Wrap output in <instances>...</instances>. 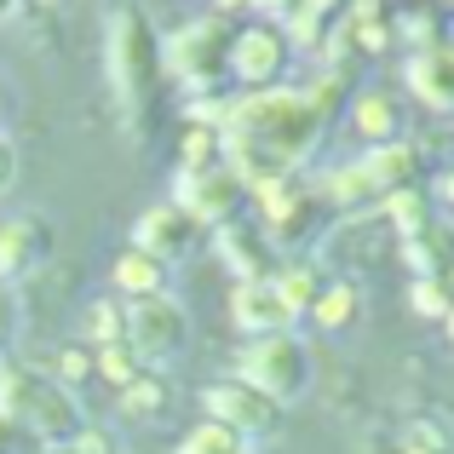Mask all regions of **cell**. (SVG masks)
<instances>
[{"mask_svg": "<svg viewBox=\"0 0 454 454\" xmlns=\"http://www.w3.org/2000/svg\"><path fill=\"white\" fill-rule=\"evenodd\" d=\"M0 414H6L18 432L41 437L46 449L69 443V437L81 432V403L75 391H64L52 374H41V368H23V363H6L0 368Z\"/></svg>", "mask_w": 454, "mask_h": 454, "instance_id": "cell-1", "label": "cell"}, {"mask_svg": "<svg viewBox=\"0 0 454 454\" xmlns=\"http://www.w3.org/2000/svg\"><path fill=\"white\" fill-rule=\"evenodd\" d=\"M236 380H247L254 391H265L277 409H288V403H300L310 391V351L300 333H259V340L242 345V356H236Z\"/></svg>", "mask_w": 454, "mask_h": 454, "instance_id": "cell-2", "label": "cell"}, {"mask_svg": "<svg viewBox=\"0 0 454 454\" xmlns=\"http://www.w3.org/2000/svg\"><path fill=\"white\" fill-rule=\"evenodd\" d=\"M110 81L127 110H145L161 75V35L150 29L145 12H115L110 18Z\"/></svg>", "mask_w": 454, "mask_h": 454, "instance_id": "cell-3", "label": "cell"}, {"mask_svg": "<svg viewBox=\"0 0 454 454\" xmlns=\"http://www.w3.org/2000/svg\"><path fill=\"white\" fill-rule=\"evenodd\" d=\"M224 18H196L184 29H173L161 41V75H173L178 87L201 92L224 75V58H231V41H224Z\"/></svg>", "mask_w": 454, "mask_h": 454, "instance_id": "cell-4", "label": "cell"}, {"mask_svg": "<svg viewBox=\"0 0 454 454\" xmlns=\"http://www.w3.org/2000/svg\"><path fill=\"white\" fill-rule=\"evenodd\" d=\"M190 340V317L173 294H150V300H127V333L121 345L138 356V368H167Z\"/></svg>", "mask_w": 454, "mask_h": 454, "instance_id": "cell-5", "label": "cell"}, {"mask_svg": "<svg viewBox=\"0 0 454 454\" xmlns=\"http://www.w3.org/2000/svg\"><path fill=\"white\" fill-rule=\"evenodd\" d=\"M201 409H207L213 426L247 437V443H254V437H270L282 426V409L265 397V391H254L247 380H219V386H207L201 391Z\"/></svg>", "mask_w": 454, "mask_h": 454, "instance_id": "cell-6", "label": "cell"}, {"mask_svg": "<svg viewBox=\"0 0 454 454\" xmlns=\"http://www.w3.org/2000/svg\"><path fill=\"white\" fill-rule=\"evenodd\" d=\"M224 69H231L236 81H247L254 92H265L270 81L288 69V41H282L277 23H254V29L231 35V58H224Z\"/></svg>", "mask_w": 454, "mask_h": 454, "instance_id": "cell-7", "label": "cell"}, {"mask_svg": "<svg viewBox=\"0 0 454 454\" xmlns=\"http://www.w3.org/2000/svg\"><path fill=\"white\" fill-rule=\"evenodd\" d=\"M242 196V178L231 167H207V173H184L173 184V207H184L196 224H231V207Z\"/></svg>", "mask_w": 454, "mask_h": 454, "instance_id": "cell-8", "label": "cell"}, {"mask_svg": "<svg viewBox=\"0 0 454 454\" xmlns=\"http://www.w3.org/2000/svg\"><path fill=\"white\" fill-rule=\"evenodd\" d=\"M231 317H236V328L247 333V340H259V333H288L294 322V310L282 305V294H277V282H236V294H231Z\"/></svg>", "mask_w": 454, "mask_h": 454, "instance_id": "cell-9", "label": "cell"}, {"mask_svg": "<svg viewBox=\"0 0 454 454\" xmlns=\"http://www.w3.org/2000/svg\"><path fill=\"white\" fill-rule=\"evenodd\" d=\"M196 231H201V224L190 219L184 207H173V201H167V207H150L145 219H138V231H133V247L167 265V259H178L190 242H196Z\"/></svg>", "mask_w": 454, "mask_h": 454, "instance_id": "cell-10", "label": "cell"}, {"mask_svg": "<svg viewBox=\"0 0 454 454\" xmlns=\"http://www.w3.org/2000/svg\"><path fill=\"white\" fill-rule=\"evenodd\" d=\"M46 247H52V231H46L35 213H23V219H6L0 224V282L6 277H23V270H35L46 259Z\"/></svg>", "mask_w": 454, "mask_h": 454, "instance_id": "cell-11", "label": "cell"}, {"mask_svg": "<svg viewBox=\"0 0 454 454\" xmlns=\"http://www.w3.org/2000/svg\"><path fill=\"white\" fill-rule=\"evenodd\" d=\"M219 259L236 270V282H265L270 277V242H265V231H254V224H219Z\"/></svg>", "mask_w": 454, "mask_h": 454, "instance_id": "cell-12", "label": "cell"}, {"mask_svg": "<svg viewBox=\"0 0 454 454\" xmlns=\"http://www.w3.org/2000/svg\"><path fill=\"white\" fill-rule=\"evenodd\" d=\"M409 87L420 92L426 104L449 110V104H454V52H449V46H432V52L414 58V64H409Z\"/></svg>", "mask_w": 454, "mask_h": 454, "instance_id": "cell-13", "label": "cell"}, {"mask_svg": "<svg viewBox=\"0 0 454 454\" xmlns=\"http://www.w3.org/2000/svg\"><path fill=\"white\" fill-rule=\"evenodd\" d=\"M356 167H363V178L374 184V196H391V190H403L414 178V150L391 138V145H374Z\"/></svg>", "mask_w": 454, "mask_h": 454, "instance_id": "cell-14", "label": "cell"}, {"mask_svg": "<svg viewBox=\"0 0 454 454\" xmlns=\"http://www.w3.org/2000/svg\"><path fill=\"white\" fill-rule=\"evenodd\" d=\"M110 282L127 294V300H150V294H167V265L150 254H138V247H127L121 259H115Z\"/></svg>", "mask_w": 454, "mask_h": 454, "instance_id": "cell-15", "label": "cell"}, {"mask_svg": "<svg viewBox=\"0 0 454 454\" xmlns=\"http://www.w3.org/2000/svg\"><path fill=\"white\" fill-rule=\"evenodd\" d=\"M351 121H356V133L368 138V150L374 145H391L397 138V104H391V92H356V104H351Z\"/></svg>", "mask_w": 454, "mask_h": 454, "instance_id": "cell-16", "label": "cell"}, {"mask_svg": "<svg viewBox=\"0 0 454 454\" xmlns=\"http://www.w3.org/2000/svg\"><path fill=\"white\" fill-rule=\"evenodd\" d=\"M121 333H127V305L121 300H92L81 310V345H87V351L121 345Z\"/></svg>", "mask_w": 454, "mask_h": 454, "instance_id": "cell-17", "label": "cell"}, {"mask_svg": "<svg viewBox=\"0 0 454 454\" xmlns=\"http://www.w3.org/2000/svg\"><path fill=\"white\" fill-rule=\"evenodd\" d=\"M115 403H121L127 420H155V414L167 409V380L155 374V368H138V374L115 391Z\"/></svg>", "mask_w": 454, "mask_h": 454, "instance_id": "cell-18", "label": "cell"}, {"mask_svg": "<svg viewBox=\"0 0 454 454\" xmlns=\"http://www.w3.org/2000/svg\"><path fill=\"white\" fill-rule=\"evenodd\" d=\"M356 305H363V288H356V282H333V288H322V294H317V305H310L305 317L317 322L322 333H340V328H351Z\"/></svg>", "mask_w": 454, "mask_h": 454, "instance_id": "cell-19", "label": "cell"}, {"mask_svg": "<svg viewBox=\"0 0 454 454\" xmlns=\"http://www.w3.org/2000/svg\"><path fill=\"white\" fill-rule=\"evenodd\" d=\"M178 454H254V449H247V437H236V432H224V426L201 420V426H190V432H184Z\"/></svg>", "mask_w": 454, "mask_h": 454, "instance_id": "cell-20", "label": "cell"}, {"mask_svg": "<svg viewBox=\"0 0 454 454\" xmlns=\"http://www.w3.org/2000/svg\"><path fill=\"white\" fill-rule=\"evenodd\" d=\"M386 219L397 224V231H409V236H426V196L414 184L391 190V196H386Z\"/></svg>", "mask_w": 454, "mask_h": 454, "instance_id": "cell-21", "label": "cell"}, {"mask_svg": "<svg viewBox=\"0 0 454 454\" xmlns=\"http://www.w3.org/2000/svg\"><path fill=\"white\" fill-rule=\"evenodd\" d=\"M403 454H454V437L437 420H409L403 426Z\"/></svg>", "mask_w": 454, "mask_h": 454, "instance_id": "cell-22", "label": "cell"}, {"mask_svg": "<svg viewBox=\"0 0 454 454\" xmlns=\"http://www.w3.org/2000/svg\"><path fill=\"white\" fill-rule=\"evenodd\" d=\"M92 374H104V380H110L115 391H121L127 380L138 374V356L127 351V345H104V351H92Z\"/></svg>", "mask_w": 454, "mask_h": 454, "instance_id": "cell-23", "label": "cell"}, {"mask_svg": "<svg viewBox=\"0 0 454 454\" xmlns=\"http://www.w3.org/2000/svg\"><path fill=\"white\" fill-rule=\"evenodd\" d=\"M87 374H92V351H87V345H64V351H58V368H52V380H58L64 391H75Z\"/></svg>", "mask_w": 454, "mask_h": 454, "instance_id": "cell-24", "label": "cell"}, {"mask_svg": "<svg viewBox=\"0 0 454 454\" xmlns=\"http://www.w3.org/2000/svg\"><path fill=\"white\" fill-rule=\"evenodd\" d=\"M409 300H414V310H420V317H449V288H443V282H437V277H414V294H409Z\"/></svg>", "mask_w": 454, "mask_h": 454, "instance_id": "cell-25", "label": "cell"}, {"mask_svg": "<svg viewBox=\"0 0 454 454\" xmlns=\"http://www.w3.org/2000/svg\"><path fill=\"white\" fill-rule=\"evenodd\" d=\"M12 178H18V150H12V138L0 133V196L12 190Z\"/></svg>", "mask_w": 454, "mask_h": 454, "instance_id": "cell-26", "label": "cell"}, {"mask_svg": "<svg viewBox=\"0 0 454 454\" xmlns=\"http://www.w3.org/2000/svg\"><path fill=\"white\" fill-rule=\"evenodd\" d=\"M12 328H18V310H12V294H6V282H0V345L12 340Z\"/></svg>", "mask_w": 454, "mask_h": 454, "instance_id": "cell-27", "label": "cell"}, {"mask_svg": "<svg viewBox=\"0 0 454 454\" xmlns=\"http://www.w3.org/2000/svg\"><path fill=\"white\" fill-rule=\"evenodd\" d=\"M294 6H300V12H310V18H322V12H333L340 0H294Z\"/></svg>", "mask_w": 454, "mask_h": 454, "instance_id": "cell-28", "label": "cell"}, {"mask_svg": "<svg viewBox=\"0 0 454 454\" xmlns=\"http://www.w3.org/2000/svg\"><path fill=\"white\" fill-rule=\"evenodd\" d=\"M12 437H18V426H12L6 414H0V454H12Z\"/></svg>", "mask_w": 454, "mask_h": 454, "instance_id": "cell-29", "label": "cell"}, {"mask_svg": "<svg viewBox=\"0 0 454 454\" xmlns=\"http://www.w3.org/2000/svg\"><path fill=\"white\" fill-rule=\"evenodd\" d=\"M437 190H443V201H454V173L443 178V184H437Z\"/></svg>", "mask_w": 454, "mask_h": 454, "instance_id": "cell-30", "label": "cell"}, {"mask_svg": "<svg viewBox=\"0 0 454 454\" xmlns=\"http://www.w3.org/2000/svg\"><path fill=\"white\" fill-rule=\"evenodd\" d=\"M46 454H75V449H69V443H58V449H46Z\"/></svg>", "mask_w": 454, "mask_h": 454, "instance_id": "cell-31", "label": "cell"}, {"mask_svg": "<svg viewBox=\"0 0 454 454\" xmlns=\"http://www.w3.org/2000/svg\"><path fill=\"white\" fill-rule=\"evenodd\" d=\"M449 345H454V305H449Z\"/></svg>", "mask_w": 454, "mask_h": 454, "instance_id": "cell-32", "label": "cell"}, {"mask_svg": "<svg viewBox=\"0 0 454 454\" xmlns=\"http://www.w3.org/2000/svg\"><path fill=\"white\" fill-rule=\"evenodd\" d=\"M6 6H12V0H0V12H6Z\"/></svg>", "mask_w": 454, "mask_h": 454, "instance_id": "cell-33", "label": "cell"}, {"mask_svg": "<svg viewBox=\"0 0 454 454\" xmlns=\"http://www.w3.org/2000/svg\"><path fill=\"white\" fill-rule=\"evenodd\" d=\"M46 6H58V0H46Z\"/></svg>", "mask_w": 454, "mask_h": 454, "instance_id": "cell-34", "label": "cell"}, {"mask_svg": "<svg viewBox=\"0 0 454 454\" xmlns=\"http://www.w3.org/2000/svg\"><path fill=\"white\" fill-rule=\"evenodd\" d=\"M224 6H236V0H224Z\"/></svg>", "mask_w": 454, "mask_h": 454, "instance_id": "cell-35", "label": "cell"}]
</instances>
